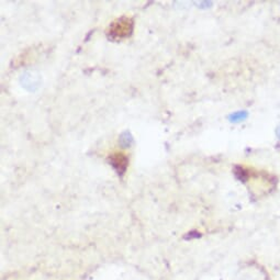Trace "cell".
Returning <instances> with one entry per match:
<instances>
[{"mask_svg": "<svg viewBox=\"0 0 280 280\" xmlns=\"http://www.w3.org/2000/svg\"><path fill=\"white\" fill-rule=\"evenodd\" d=\"M41 76L36 72H26L21 76V84L27 90L35 91L41 87Z\"/></svg>", "mask_w": 280, "mask_h": 280, "instance_id": "obj_1", "label": "cell"}]
</instances>
